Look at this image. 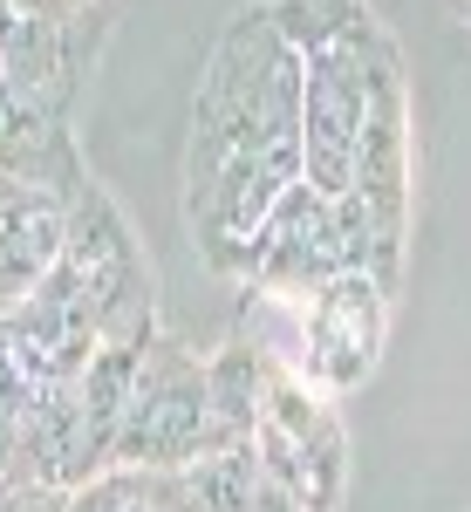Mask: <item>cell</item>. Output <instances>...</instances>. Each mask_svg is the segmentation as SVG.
<instances>
[{"instance_id": "cell-1", "label": "cell", "mask_w": 471, "mask_h": 512, "mask_svg": "<svg viewBox=\"0 0 471 512\" xmlns=\"http://www.w3.org/2000/svg\"><path fill=\"white\" fill-rule=\"evenodd\" d=\"M301 82L308 62L280 41L267 7H239L192 96L185 144V226L205 267L226 280H253L260 233L280 198L308 178L301 158Z\"/></svg>"}, {"instance_id": "cell-2", "label": "cell", "mask_w": 471, "mask_h": 512, "mask_svg": "<svg viewBox=\"0 0 471 512\" xmlns=\"http://www.w3.org/2000/svg\"><path fill=\"white\" fill-rule=\"evenodd\" d=\"M267 308L280 315V335H260L253 349H267L274 369L301 376L328 403L376 376L383 335H390V287L376 274H335L314 294H301V301L267 294Z\"/></svg>"}, {"instance_id": "cell-3", "label": "cell", "mask_w": 471, "mask_h": 512, "mask_svg": "<svg viewBox=\"0 0 471 512\" xmlns=\"http://www.w3.org/2000/svg\"><path fill=\"white\" fill-rule=\"evenodd\" d=\"M403 69L390 35L369 21L362 35H349L342 48L308 55V82H301V158H308V185L321 198H349L355 178V144L383 76Z\"/></svg>"}, {"instance_id": "cell-4", "label": "cell", "mask_w": 471, "mask_h": 512, "mask_svg": "<svg viewBox=\"0 0 471 512\" xmlns=\"http://www.w3.org/2000/svg\"><path fill=\"white\" fill-rule=\"evenodd\" d=\"M253 458L274 492H287L301 512H335L349 492V431L335 417V403L308 390L301 376L274 369L260 424H253Z\"/></svg>"}, {"instance_id": "cell-5", "label": "cell", "mask_w": 471, "mask_h": 512, "mask_svg": "<svg viewBox=\"0 0 471 512\" xmlns=\"http://www.w3.org/2000/svg\"><path fill=\"white\" fill-rule=\"evenodd\" d=\"M198 458H205V362L185 355L178 342H157L151 335L144 362H137L130 410H123L117 465L178 478Z\"/></svg>"}, {"instance_id": "cell-6", "label": "cell", "mask_w": 471, "mask_h": 512, "mask_svg": "<svg viewBox=\"0 0 471 512\" xmlns=\"http://www.w3.org/2000/svg\"><path fill=\"white\" fill-rule=\"evenodd\" d=\"M349 274V253H342V226H335V198H321L301 178L294 192L280 198V212L260 233V260H253V294H287L301 301L321 280Z\"/></svg>"}, {"instance_id": "cell-7", "label": "cell", "mask_w": 471, "mask_h": 512, "mask_svg": "<svg viewBox=\"0 0 471 512\" xmlns=\"http://www.w3.org/2000/svg\"><path fill=\"white\" fill-rule=\"evenodd\" d=\"M349 198L369 212V226L383 233L390 260L403 267V219H410V89H403V69H390L376 103H369Z\"/></svg>"}, {"instance_id": "cell-8", "label": "cell", "mask_w": 471, "mask_h": 512, "mask_svg": "<svg viewBox=\"0 0 471 512\" xmlns=\"http://www.w3.org/2000/svg\"><path fill=\"white\" fill-rule=\"evenodd\" d=\"M62 253H69V198L28 178H0V301L7 308L28 301Z\"/></svg>"}, {"instance_id": "cell-9", "label": "cell", "mask_w": 471, "mask_h": 512, "mask_svg": "<svg viewBox=\"0 0 471 512\" xmlns=\"http://www.w3.org/2000/svg\"><path fill=\"white\" fill-rule=\"evenodd\" d=\"M0 178H28L62 198L89 185L62 130V103L48 89H21L14 76H0Z\"/></svg>"}, {"instance_id": "cell-10", "label": "cell", "mask_w": 471, "mask_h": 512, "mask_svg": "<svg viewBox=\"0 0 471 512\" xmlns=\"http://www.w3.org/2000/svg\"><path fill=\"white\" fill-rule=\"evenodd\" d=\"M267 383H274V362H267V349H253V342H226V349L205 362V451L253 444Z\"/></svg>"}, {"instance_id": "cell-11", "label": "cell", "mask_w": 471, "mask_h": 512, "mask_svg": "<svg viewBox=\"0 0 471 512\" xmlns=\"http://www.w3.org/2000/svg\"><path fill=\"white\" fill-rule=\"evenodd\" d=\"M260 492H267V472H260L253 444H239V451H205L198 465L178 472L185 512H260Z\"/></svg>"}, {"instance_id": "cell-12", "label": "cell", "mask_w": 471, "mask_h": 512, "mask_svg": "<svg viewBox=\"0 0 471 512\" xmlns=\"http://www.w3.org/2000/svg\"><path fill=\"white\" fill-rule=\"evenodd\" d=\"M267 21H274L280 41L308 62L321 48H342L349 35H362L376 14H369V0H267Z\"/></svg>"}, {"instance_id": "cell-13", "label": "cell", "mask_w": 471, "mask_h": 512, "mask_svg": "<svg viewBox=\"0 0 471 512\" xmlns=\"http://www.w3.org/2000/svg\"><path fill=\"white\" fill-rule=\"evenodd\" d=\"M62 512H171V485L157 472H130V465H110L89 485L62 492Z\"/></svg>"}, {"instance_id": "cell-14", "label": "cell", "mask_w": 471, "mask_h": 512, "mask_svg": "<svg viewBox=\"0 0 471 512\" xmlns=\"http://www.w3.org/2000/svg\"><path fill=\"white\" fill-rule=\"evenodd\" d=\"M7 7H14V14H62L69 0H7Z\"/></svg>"}]
</instances>
